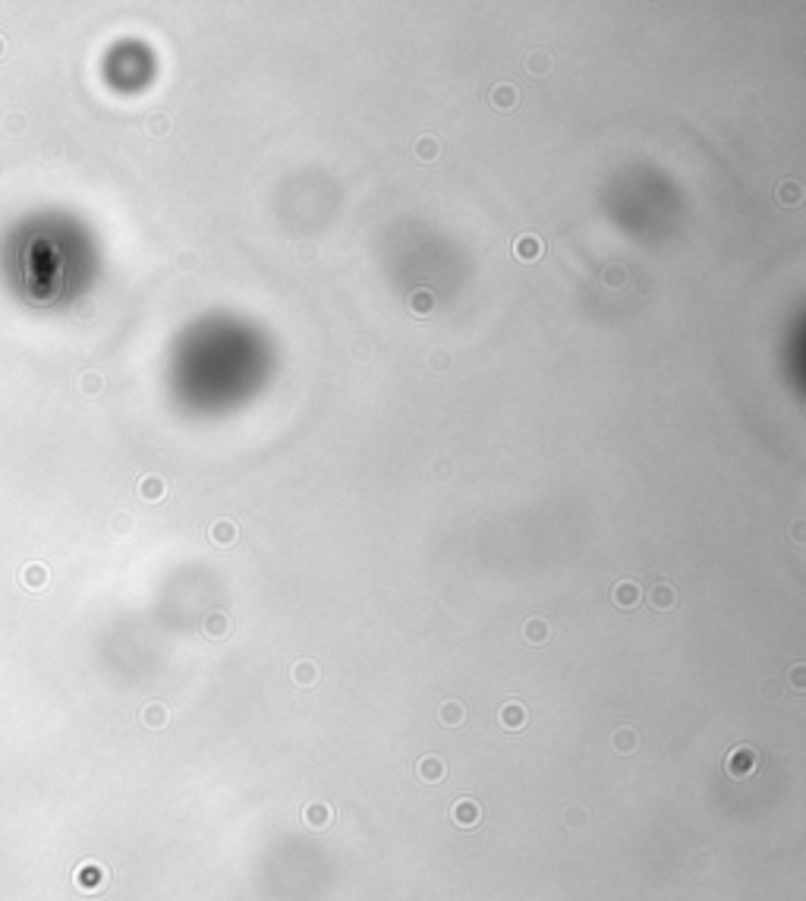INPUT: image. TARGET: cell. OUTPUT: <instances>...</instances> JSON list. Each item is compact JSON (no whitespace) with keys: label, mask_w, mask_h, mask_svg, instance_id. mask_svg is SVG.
<instances>
[{"label":"cell","mask_w":806,"mask_h":901,"mask_svg":"<svg viewBox=\"0 0 806 901\" xmlns=\"http://www.w3.org/2000/svg\"><path fill=\"white\" fill-rule=\"evenodd\" d=\"M756 766H759V753L753 750V747H734V750L728 753L724 772H728L731 778H746V775L756 772Z\"/></svg>","instance_id":"obj_1"},{"label":"cell","mask_w":806,"mask_h":901,"mask_svg":"<svg viewBox=\"0 0 806 901\" xmlns=\"http://www.w3.org/2000/svg\"><path fill=\"white\" fill-rule=\"evenodd\" d=\"M451 819L460 829H472V826H479V819H482V807L472 798H460V800H454V807H451Z\"/></svg>","instance_id":"obj_2"},{"label":"cell","mask_w":806,"mask_h":901,"mask_svg":"<svg viewBox=\"0 0 806 901\" xmlns=\"http://www.w3.org/2000/svg\"><path fill=\"white\" fill-rule=\"evenodd\" d=\"M202 630H205V634L212 637V640H224V637L233 630L230 614H227V612H218V608H214V612H208V614H205V621H202Z\"/></svg>","instance_id":"obj_3"},{"label":"cell","mask_w":806,"mask_h":901,"mask_svg":"<svg viewBox=\"0 0 806 901\" xmlns=\"http://www.w3.org/2000/svg\"><path fill=\"white\" fill-rule=\"evenodd\" d=\"M416 772H419V778H422V782H429V785H438V782H441V778H445L447 766H445V759H441V757H435V753H429V757H422V759H419Z\"/></svg>","instance_id":"obj_4"},{"label":"cell","mask_w":806,"mask_h":901,"mask_svg":"<svg viewBox=\"0 0 806 901\" xmlns=\"http://www.w3.org/2000/svg\"><path fill=\"white\" fill-rule=\"evenodd\" d=\"M542 239L535 237V233H523V237H517V243H513V255L517 259H523V262H535L542 255Z\"/></svg>","instance_id":"obj_5"},{"label":"cell","mask_w":806,"mask_h":901,"mask_svg":"<svg viewBox=\"0 0 806 901\" xmlns=\"http://www.w3.org/2000/svg\"><path fill=\"white\" fill-rule=\"evenodd\" d=\"M237 523L233 520H227V517H221V520H214L212 523V530H208V536H212V542L214 546H221V548H227V546H233L237 542Z\"/></svg>","instance_id":"obj_6"},{"label":"cell","mask_w":806,"mask_h":901,"mask_svg":"<svg viewBox=\"0 0 806 901\" xmlns=\"http://www.w3.org/2000/svg\"><path fill=\"white\" fill-rule=\"evenodd\" d=\"M406 309H410L413 315H419V319H425V315L435 309V294H431L429 287H419V290H413V294H410V300H406Z\"/></svg>","instance_id":"obj_7"},{"label":"cell","mask_w":806,"mask_h":901,"mask_svg":"<svg viewBox=\"0 0 806 901\" xmlns=\"http://www.w3.org/2000/svg\"><path fill=\"white\" fill-rule=\"evenodd\" d=\"M498 722L504 725V728H511V731H520L523 725H526V709H523V706H520L517 700H511V703L501 706Z\"/></svg>","instance_id":"obj_8"},{"label":"cell","mask_w":806,"mask_h":901,"mask_svg":"<svg viewBox=\"0 0 806 901\" xmlns=\"http://www.w3.org/2000/svg\"><path fill=\"white\" fill-rule=\"evenodd\" d=\"M611 596H615V605H617V608H633L636 602L642 599L640 583H633V580H621V583L615 587V593H611Z\"/></svg>","instance_id":"obj_9"},{"label":"cell","mask_w":806,"mask_h":901,"mask_svg":"<svg viewBox=\"0 0 806 901\" xmlns=\"http://www.w3.org/2000/svg\"><path fill=\"white\" fill-rule=\"evenodd\" d=\"M302 819H306V826H312V829H325V826H331L334 810H331L328 804H309L306 810H302Z\"/></svg>","instance_id":"obj_10"},{"label":"cell","mask_w":806,"mask_h":901,"mask_svg":"<svg viewBox=\"0 0 806 901\" xmlns=\"http://www.w3.org/2000/svg\"><path fill=\"white\" fill-rule=\"evenodd\" d=\"M649 602H652V608H658V612L671 608L677 602L674 587H671V583H655V587H652V593H649Z\"/></svg>","instance_id":"obj_11"},{"label":"cell","mask_w":806,"mask_h":901,"mask_svg":"<svg viewBox=\"0 0 806 901\" xmlns=\"http://www.w3.org/2000/svg\"><path fill=\"white\" fill-rule=\"evenodd\" d=\"M293 681L300 684V687H312V684L318 681V665H315L312 659H300V662L293 665Z\"/></svg>","instance_id":"obj_12"},{"label":"cell","mask_w":806,"mask_h":901,"mask_svg":"<svg viewBox=\"0 0 806 901\" xmlns=\"http://www.w3.org/2000/svg\"><path fill=\"white\" fill-rule=\"evenodd\" d=\"M517 98L520 95H517V89H513L511 82H501V85H495L492 89V104L498 110H511L513 104H517Z\"/></svg>","instance_id":"obj_13"},{"label":"cell","mask_w":806,"mask_h":901,"mask_svg":"<svg viewBox=\"0 0 806 901\" xmlns=\"http://www.w3.org/2000/svg\"><path fill=\"white\" fill-rule=\"evenodd\" d=\"M548 634H551V628H548V621L545 618H529L526 624H523V637H526L529 643H545L548 640Z\"/></svg>","instance_id":"obj_14"},{"label":"cell","mask_w":806,"mask_h":901,"mask_svg":"<svg viewBox=\"0 0 806 901\" xmlns=\"http://www.w3.org/2000/svg\"><path fill=\"white\" fill-rule=\"evenodd\" d=\"M775 196H778V202L781 205H797L800 199H803V186L797 183V180H781L778 183V190H775Z\"/></svg>","instance_id":"obj_15"},{"label":"cell","mask_w":806,"mask_h":901,"mask_svg":"<svg viewBox=\"0 0 806 901\" xmlns=\"http://www.w3.org/2000/svg\"><path fill=\"white\" fill-rule=\"evenodd\" d=\"M636 747H640V734H636L633 728H617L615 731V750L617 753L627 757V753H633Z\"/></svg>","instance_id":"obj_16"},{"label":"cell","mask_w":806,"mask_h":901,"mask_svg":"<svg viewBox=\"0 0 806 901\" xmlns=\"http://www.w3.org/2000/svg\"><path fill=\"white\" fill-rule=\"evenodd\" d=\"M526 69L533 76H545L548 69H551V54L548 51H529V57H526Z\"/></svg>","instance_id":"obj_17"},{"label":"cell","mask_w":806,"mask_h":901,"mask_svg":"<svg viewBox=\"0 0 806 901\" xmlns=\"http://www.w3.org/2000/svg\"><path fill=\"white\" fill-rule=\"evenodd\" d=\"M463 718H466L463 703H457V700H447V703H441V722H445V725H460Z\"/></svg>","instance_id":"obj_18"},{"label":"cell","mask_w":806,"mask_h":901,"mask_svg":"<svg viewBox=\"0 0 806 901\" xmlns=\"http://www.w3.org/2000/svg\"><path fill=\"white\" fill-rule=\"evenodd\" d=\"M438 155H441V145H438V139L422 136L416 142V158H419V161H435Z\"/></svg>","instance_id":"obj_19"},{"label":"cell","mask_w":806,"mask_h":901,"mask_svg":"<svg viewBox=\"0 0 806 901\" xmlns=\"http://www.w3.org/2000/svg\"><path fill=\"white\" fill-rule=\"evenodd\" d=\"M586 819H589V813L583 810V807H570V810H567V829L586 826Z\"/></svg>","instance_id":"obj_20"},{"label":"cell","mask_w":806,"mask_h":901,"mask_svg":"<svg viewBox=\"0 0 806 901\" xmlns=\"http://www.w3.org/2000/svg\"><path fill=\"white\" fill-rule=\"evenodd\" d=\"M429 362H431V369H438V372H445V369L451 366V353H447V350H431V353H429Z\"/></svg>","instance_id":"obj_21"},{"label":"cell","mask_w":806,"mask_h":901,"mask_svg":"<svg viewBox=\"0 0 806 901\" xmlns=\"http://www.w3.org/2000/svg\"><path fill=\"white\" fill-rule=\"evenodd\" d=\"M145 722H148V725H155V728H161V725L167 722V712H164V706H148V709H145Z\"/></svg>","instance_id":"obj_22"},{"label":"cell","mask_w":806,"mask_h":901,"mask_svg":"<svg viewBox=\"0 0 806 901\" xmlns=\"http://www.w3.org/2000/svg\"><path fill=\"white\" fill-rule=\"evenodd\" d=\"M142 491H145V498H161V495H164V482H161V479H145V482H142Z\"/></svg>","instance_id":"obj_23"},{"label":"cell","mask_w":806,"mask_h":901,"mask_svg":"<svg viewBox=\"0 0 806 901\" xmlns=\"http://www.w3.org/2000/svg\"><path fill=\"white\" fill-rule=\"evenodd\" d=\"M791 687H794V690H803V687H806V665H803V662H797V665L791 668Z\"/></svg>","instance_id":"obj_24"},{"label":"cell","mask_w":806,"mask_h":901,"mask_svg":"<svg viewBox=\"0 0 806 901\" xmlns=\"http://www.w3.org/2000/svg\"><path fill=\"white\" fill-rule=\"evenodd\" d=\"M601 284L621 287L624 284V271H621V268H611V271H605V274H601Z\"/></svg>","instance_id":"obj_25"},{"label":"cell","mask_w":806,"mask_h":901,"mask_svg":"<svg viewBox=\"0 0 806 901\" xmlns=\"http://www.w3.org/2000/svg\"><path fill=\"white\" fill-rule=\"evenodd\" d=\"M794 542H803V520L794 523Z\"/></svg>","instance_id":"obj_26"}]
</instances>
